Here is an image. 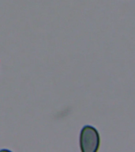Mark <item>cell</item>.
Here are the masks:
<instances>
[{
  "label": "cell",
  "mask_w": 135,
  "mask_h": 152,
  "mask_svg": "<svg viewBox=\"0 0 135 152\" xmlns=\"http://www.w3.org/2000/svg\"><path fill=\"white\" fill-rule=\"evenodd\" d=\"M99 135L92 126H84L81 131L80 147L82 152H97L99 147Z\"/></svg>",
  "instance_id": "1"
}]
</instances>
